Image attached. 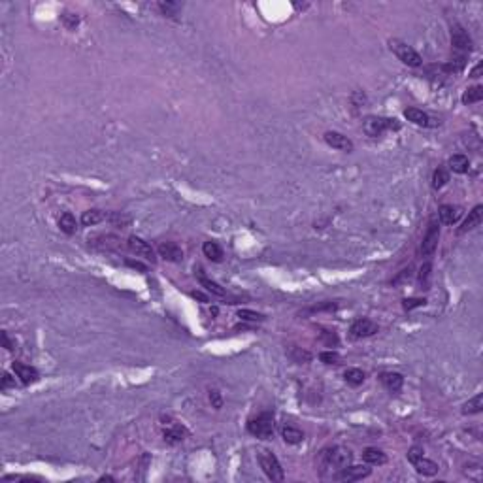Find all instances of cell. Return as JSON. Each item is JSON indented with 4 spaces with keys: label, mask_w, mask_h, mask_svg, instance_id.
Returning <instances> with one entry per match:
<instances>
[{
    "label": "cell",
    "mask_w": 483,
    "mask_h": 483,
    "mask_svg": "<svg viewBox=\"0 0 483 483\" xmlns=\"http://www.w3.org/2000/svg\"><path fill=\"white\" fill-rule=\"evenodd\" d=\"M202 251H204V255H206L210 261H214V262H219L223 259L221 246H219V244H215V242H204Z\"/></svg>",
    "instance_id": "obj_24"
},
{
    "label": "cell",
    "mask_w": 483,
    "mask_h": 483,
    "mask_svg": "<svg viewBox=\"0 0 483 483\" xmlns=\"http://www.w3.org/2000/svg\"><path fill=\"white\" fill-rule=\"evenodd\" d=\"M427 304V300L425 298H406L404 300V310H414V308H419V306H425Z\"/></svg>",
    "instance_id": "obj_37"
},
{
    "label": "cell",
    "mask_w": 483,
    "mask_h": 483,
    "mask_svg": "<svg viewBox=\"0 0 483 483\" xmlns=\"http://www.w3.org/2000/svg\"><path fill=\"white\" fill-rule=\"evenodd\" d=\"M483 98V87L481 85H474V87H470V89H466L463 93V104H476L479 102Z\"/></svg>",
    "instance_id": "obj_27"
},
{
    "label": "cell",
    "mask_w": 483,
    "mask_h": 483,
    "mask_svg": "<svg viewBox=\"0 0 483 483\" xmlns=\"http://www.w3.org/2000/svg\"><path fill=\"white\" fill-rule=\"evenodd\" d=\"M438 215H440V221H442L444 225H453V223H457L459 217H461V208L451 206V204H444V206H440V210H438Z\"/></svg>",
    "instance_id": "obj_17"
},
{
    "label": "cell",
    "mask_w": 483,
    "mask_h": 483,
    "mask_svg": "<svg viewBox=\"0 0 483 483\" xmlns=\"http://www.w3.org/2000/svg\"><path fill=\"white\" fill-rule=\"evenodd\" d=\"M323 340L327 342V345H329V347H334V345H338V336H336L334 332H331V331L323 332Z\"/></svg>",
    "instance_id": "obj_41"
},
{
    "label": "cell",
    "mask_w": 483,
    "mask_h": 483,
    "mask_svg": "<svg viewBox=\"0 0 483 483\" xmlns=\"http://www.w3.org/2000/svg\"><path fill=\"white\" fill-rule=\"evenodd\" d=\"M129 248H131V251H134L138 257H144L145 261L155 262V251H153V248L147 244V242L138 238V236H131V238H129Z\"/></svg>",
    "instance_id": "obj_12"
},
{
    "label": "cell",
    "mask_w": 483,
    "mask_h": 483,
    "mask_svg": "<svg viewBox=\"0 0 483 483\" xmlns=\"http://www.w3.org/2000/svg\"><path fill=\"white\" fill-rule=\"evenodd\" d=\"M381 383L385 385V389H389L391 393H396V391H400L402 385H404V378H402V374L398 372H383L380 376Z\"/></svg>",
    "instance_id": "obj_16"
},
{
    "label": "cell",
    "mask_w": 483,
    "mask_h": 483,
    "mask_svg": "<svg viewBox=\"0 0 483 483\" xmlns=\"http://www.w3.org/2000/svg\"><path fill=\"white\" fill-rule=\"evenodd\" d=\"M481 219H483V206H476L468 214V217L464 219L463 227L459 228V234H464V232L474 230L476 227H479V225H481Z\"/></svg>",
    "instance_id": "obj_15"
},
{
    "label": "cell",
    "mask_w": 483,
    "mask_h": 483,
    "mask_svg": "<svg viewBox=\"0 0 483 483\" xmlns=\"http://www.w3.org/2000/svg\"><path fill=\"white\" fill-rule=\"evenodd\" d=\"M389 48H391V51H393L394 55L398 57L404 64H408V66H414V68H417V66H421L423 64V59L421 55L415 51L412 46H408L406 42L402 40H396V38H393V40H389Z\"/></svg>",
    "instance_id": "obj_5"
},
{
    "label": "cell",
    "mask_w": 483,
    "mask_h": 483,
    "mask_svg": "<svg viewBox=\"0 0 483 483\" xmlns=\"http://www.w3.org/2000/svg\"><path fill=\"white\" fill-rule=\"evenodd\" d=\"M287 355L291 357V360H295L298 365H304V363H310L311 360V353L302 349V347H298V345H291Z\"/></svg>",
    "instance_id": "obj_25"
},
{
    "label": "cell",
    "mask_w": 483,
    "mask_h": 483,
    "mask_svg": "<svg viewBox=\"0 0 483 483\" xmlns=\"http://www.w3.org/2000/svg\"><path fill=\"white\" fill-rule=\"evenodd\" d=\"M376 332H378V325L374 323V321H370V319H365V317L353 321V325L349 327V334H351V338H368V336H372V334H376Z\"/></svg>",
    "instance_id": "obj_8"
},
{
    "label": "cell",
    "mask_w": 483,
    "mask_h": 483,
    "mask_svg": "<svg viewBox=\"0 0 483 483\" xmlns=\"http://www.w3.org/2000/svg\"><path fill=\"white\" fill-rule=\"evenodd\" d=\"M344 380L351 387H359L363 385V381H365V372L359 370V368H349V370H345Z\"/></svg>",
    "instance_id": "obj_29"
},
{
    "label": "cell",
    "mask_w": 483,
    "mask_h": 483,
    "mask_svg": "<svg viewBox=\"0 0 483 483\" xmlns=\"http://www.w3.org/2000/svg\"><path fill=\"white\" fill-rule=\"evenodd\" d=\"M10 387H15V378H12L8 372H4V376H2V389H10Z\"/></svg>",
    "instance_id": "obj_43"
},
{
    "label": "cell",
    "mask_w": 483,
    "mask_h": 483,
    "mask_svg": "<svg viewBox=\"0 0 483 483\" xmlns=\"http://www.w3.org/2000/svg\"><path fill=\"white\" fill-rule=\"evenodd\" d=\"M363 461L366 464H372V466H381L387 463V455L378 448H366L363 451Z\"/></svg>",
    "instance_id": "obj_18"
},
{
    "label": "cell",
    "mask_w": 483,
    "mask_h": 483,
    "mask_svg": "<svg viewBox=\"0 0 483 483\" xmlns=\"http://www.w3.org/2000/svg\"><path fill=\"white\" fill-rule=\"evenodd\" d=\"M449 181V174H448V170L446 168H436L434 170V176H432V187L434 189H442L446 183Z\"/></svg>",
    "instance_id": "obj_31"
},
{
    "label": "cell",
    "mask_w": 483,
    "mask_h": 483,
    "mask_svg": "<svg viewBox=\"0 0 483 483\" xmlns=\"http://www.w3.org/2000/svg\"><path fill=\"white\" fill-rule=\"evenodd\" d=\"M423 455H425V451H423V448H419V446H414V448L408 449V461H410V463L417 461V459Z\"/></svg>",
    "instance_id": "obj_38"
},
{
    "label": "cell",
    "mask_w": 483,
    "mask_h": 483,
    "mask_svg": "<svg viewBox=\"0 0 483 483\" xmlns=\"http://www.w3.org/2000/svg\"><path fill=\"white\" fill-rule=\"evenodd\" d=\"M449 168H451L455 174H466L470 168L468 157H466V155H461V153L453 155V157L449 159Z\"/></svg>",
    "instance_id": "obj_22"
},
{
    "label": "cell",
    "mask_w": 483,
    "mask_h": 483,
    "mask_svg": "<svg viewBox=\"0 0 483 483\" xmlns=\"http://www.w3.org/2000/svg\"><path fill=\"white\" fill-rule=\"evenodd\" d=\"M319 359L323 360L325 365H340V355L336 351H323L319 355Z\"/></svg>",
    "instance_id": "obj_35"
},
{
    "label": "cell",
    "mask_w": 483,
    "mask_h": 483,
    "mask_svg": "<svg viewBox=\"0 0 483 483\" xmlns=\"http://www.w3.org/2000/svg\"><path fill=\"white\" fill-rule=\"evenodd\" d=\"M193 297H194V298H200L202 302H208V298L204 297V295H200V293H193Z\"/></svg>",
    "instance_id": "obj_48"
},
{
    "label": "cell",
    "mask_w": 483,
    "mask_h": 483,
    "mask_svg": "<svg viewBox=\"0 0 483 483\" xmlns=\"http://www.w3.org/2000/svg\"><path fill=\"white\" fill-rule=\"evenodd\" d=\"M325 142L331 145V147H334V149H338V151H353V142L347 136H344V134H340V132H334V131H329L325 132Z\"/></svg>",
    "instance_id": "obj_11"
},
{
    "label": "cell",
    "mask_w": 483,
    "mask_h": 483,
    "mask_svg": "<svg viewBox=\"0 0 483 483\" xmlns=\"http://www.w3.org/2000/svg\"><path fill=\"white\" fill-rule=\"evenodd\" d=\"M338 308V304L336 302H323V304H317V306H313L310 311H325V310H336Z\"/></svg>",
    "instance_id": "obj_42"
},
{
    "label": "cell",
    "mask_w": 483,
    "mask_h": 483,
    "mask_svg": "<svg viewBox=\"0 0 483 483\" xmlns=\"http://www.w3.org/2000/svg\"><path fill=\"white\" fill-rule=\"evenodd\" d=\"M108 221H110L113 227L123 228V227H129V225H131L132 217H131V215H127V214H119V212H115V214L108 215Z\"/></svg>",
    "instance_id": "obj_32"
},
{
    "label": "cell",
    "mask_w": 483,
    "mask_h": 483,
    "mask_svg": "<svg viewBox=\"0 0 483 483\" xmlns=\"http://www.w3.org/2000/svg\"><path fill=\"white\" fill-rule=\"evenodd\" d=\"M404 117H406L408 121H412L414 125L427 127V129H430V127H438V125H440L438 119L430 117L427 111L417 110V108H406V110H404Z\"/></svg>",
    "instance_id": "obj_9"
},
{
    "label": "cell",
    "mask_w": 483,
    "mask_h": 483,
    "mask_svg": "<svg viewBox=\"0 0 483 483\" xmlns=\"http://www.w3.org/2000/svg\"><path fill=\"white\" fill-rule=\"evenodd\" d=\"M59 227H61V230L64 234H74L77 228L76 217L72 214H62L61 219H59Z\"/></svg>",
    "instance_id": "obj_28"
},
{
    "label": "cell",
    "mask_w": 483,
    "mask_h": 483,
    "mask_svg": "<svg viewBox=\"0 0 483 483\" xmlns=\"http://www.w3.org/2000/svg\"><path fill=\"white\" fill-rule=\"evenodd\" d=\"M210 402H212V406H214L215 410H219V408L223 406L221 393H219V391H215V389H212V391H210Z\"/></svg>",
    "instance_id": "obj_39"
},
{
    "label": "cell",
    "mask_w": 483,
    "mask_h": 483,
    "mask_svg": "<svg viewBox=\"0 0 483 483\" xmlns=\"http://www.w3.org/2000/svg\"><path fill=\"white\" fill-rule=\"evenodd\" d=\"M248 430L249 434H253L259 440H270L274 434V417H272V414L264 412V414H259L257 417L249 419Z\"/></svg>",
    "instance_id": "obj_3"
},
{
    "label": "cell",
    "mask_w": 483,
    "mask_h": 483,
    "mask_svg": "<svg viewBox=\"0 0 483 483\" xmlns=\"http://www.w3.org/2000/svg\"><path fill=\"white\" fill-rule=\"evenodd\" d=\"M430 262H425L421 266V272H419V281H421V285H427L428 283V277H430Z\"/></svg>",
    "instance_id": "obj_40"
},
{
    "label": "cell",
    "mask_w": 483,
    "mask_h": 483,
    "mask_svg": "<svg viewBox=\"0 0 483 483\" xmlns=\"http://www.w3.org/2000/svg\"><path fill=\"white\" fill-rule=\"evenodd\" d=\"M238 317L244 319V321H251V323H261V321H264V315H262V313H257V311H251V310H240L238 311Z\"/></svg>",
    "instance_id": "obj_33"
},
{
    "label": "cell",
    "mask_w": 483,
    "mask_h": 483,
    "mask_svg": "<svg viewBox=\"0 0 483 483\" xmlns=\"http://www.w3.org/2000/svg\"><path fill=\"white\" fill-rule=\"evenodd\" d=\"M451 44L453 48L459 49V51H470L472 49V38L466 32V28L461 27L459 23H453L451 25Z\"/></svg>",
    "instance_id": "obj_7"
},
{
    "label": "cell",
    "mask_w": 483,
    "mask_h": 483,
    "mask_svg": "<svg viewBox=\"0 0 483 483\" xmlns=\"http://www.w3.org/2000/svg\"><path fill=\"white\" fill-rule=\"evenodd\" d=\"M483 412V394H476L463 406V414H481Z\"/></svg>",
    "instance_id": "obj_30"
},
{
    "label": "cell",
    "mask_w": 483,
    "mask_h": 483,
    "mask_svg": "<svg viewBox=\"0 0 483 483\" xmlns=\"http://www.w3.org/2000/svg\"><path fill=\"white\" fill-rule=\"evenodd\" d=\"M414 468L419 472V474H423V476H434L436 472H438V464L434 463V461H428V459H425V455L419 457L417 461H414Z\"/></svg>",
    "instance_id": "obj_21"
},
{
    "label": "cell",
    "mask_w": 483,
    "mask_h": 483,
    "mask_svg": "<svg viewBox=\"0 0 483 483\" xmlns=\"http://www.w3.org/2000/svg\"><path fill=\"white\" fill-rule=\"evenodd\" d=\"M159 255L163 257L165 261H170V262L183 261V251H181L180 246L174 244V242H163V244H159Z\"/></svg>",
    "instance_id": "obj_13"
},
{
    "label": "cell",
    "mask_w": 483,
    "mask_h": 483,
    "mask_svg": "<svg viewBox=\"0 0 483 483\" xmlns=\"http://www.w3.org/2000/svg\"><path fill=\"white\" fill-rule=\"evenodd\" d=\"M106 219V214L100 212V210H87L83 212L82 215V225L83 227H93V225H98Z\"/></svg>",
    "instance_id": "obj_23"
},
{
    "label": "cell",
    "mask_w": 483,
    "mask_h": 483,
    "mask_svg": "<svg viewBox=\"0 0 483 483\" xmlns=\"http://www.w3.org/2000/svg\"><path fill=\"white\" fill-rule=\"evenodd\" d=\"M370 472L372 470L366 468V466H345V468H342L334 476V479H340V481H359V479H365V477L370 476Z\"/></svg>",
    "instance_id": "obj_10"
},
{
    "label": "cell",
    "mask_w": 483,
    "mask_h": 483,
    "mask_svg": "<svg viewBox=\"0 0 483 483\" xmlns=\"http://www.w3.org/2000/svg\"><path fill=\"white\" fill-rule=\"evenodd\" d=\"M257 461H259L262 472L266 474L268 479H272V481H283V479H285V472H283L281 464H279V461H277V457L274 455L272 451H268V449H261V451L257 453Z\"/></svg>",
    "instance_id": "obj_2"
},
{
    "label": "cell",
    "mask_w": 483,
    "mask_h": 483,
    "mask_svg": "<svg viewBox=\"0 0 483 483\" xmlns=\"http://www.w3.org/2000/svg\"><path fill=\"white\" fill-rule=\"evenodd\" d=\"M2 344H4V347H6L8 351H12V349H14V345H12V342H10V338H8L6 332H2Z\"/></svg>",
    "instance_id": "obj_46"
},
{
    "label": "cell",
    "mask_w": 483,
    "mask_h": 483,
    "mask_svg": "<svg viewBox=\"0 0 483 483\" xmlns=\"http://www.w3.org/2000/svg\"><path fill=\"white\" fill-rule=\"evenodd\" d=\"M410 276H412V268L402 270V272H400V276H398V277H394V279H393V285H398V283L404 281V279H410Z\"/></svg>",
    "instance_id": "obj_44"
},
{
    "label": "cell",
    "mask_w": 483,
    "mask_h": 483,
    "mask_svg": "<svg viewBox=\"0 0 483 483\" xmlns=\"http://www.w3.org/2000/svg\"><path fill=\"white\" fill-rule=\"evenodd\" d=\"M481 70H483V64H481V62H477L476 66H474V70L470 72V77H474V79H476V77H479V76H481Z\"/></svg>",
    "instance_id": "obj_45"
},
{
    "label": "cell",
    "mask_w": 483,
    "mask_h": 483,
    "mask_svg": "<svg viewBox=\"0 0 483 483\" xmlns=\"http://www.w3.org/2000/svg\"><path fill=\"white\" fill-rule=\"evenodd\" d=\"M198 281H200V285L208 291V293H212V295H215V297H225V295H227V291L223 289L221 285H217L215 281L208 279L204 274H198Z\"/></svg>",
    "instance_id": "obj_26"
},
{
    "label": "cell",
    "mask_w": 483,
    "mask_h": 483,
    "mask_svg": "<svg viewBox=\"0 0 483 483\" xmlns=\"http://www.w3.org/2000/svg\"><path fill=\"white\" fill-rule=\"evenodd\" d=\"M438 240H440V227H438V221L436 217H430L427 227V234L423 238L421 244V253L425 257H430L434 253V249L438 248Z\"/></svg>",
    "instance_id": "obj_6"
},
{
    "label": "cell",
    "mask_w": 483,
    "mask_h": 483,
    "mask_svg": "<svg viewBox=\"0 0 483 483\" xmlns=\"http://www.w3.org/2000/svg\"><path fill=\"white\" fill-rule=\"evenodd\" d=\"M159 10L168 17H176L178 15V10H180V4L178 2H159Z\"/></svg>",
    "instance_id": "obj_34"
},
{
    "label": "cell",
    "mask_w": 483,
    "mask_h": 483,
    "mask_svg": "<svg viewBox=\"0 0 483 483\" xmlns=\"http://www.w3.org/2000/svg\"><path fill=\"white\" fill-rule=\"evenodd\" d=\"M14 372L21 380V383H25V385H30V383L38 381V378H40V374H38L36 368H32V366H28V365H23V363H17V360L14 363Z\"/></svg>",
    "instance_id": "obj_14"
},
{
    "label": "cell",
    "mask_w": 483,
    "mask_h": 483,
    "mask_svg": "<svg viewBox=\"0 0 483 483\" xmlns=\"http://www.w3.org/2000/svg\"><path fill=\"white\" fill-rule=\"evenodd\" d=\"M125 262H127L129 266H132V268H138V270H142V272H145V266L144 264H140L138 261H131V259H127Z\"/></svg>",
    "instance_id": "obj_47"
},
{
    "label": "cell",
    "mask_w": 483,
    "mask_h": 483,
    "mask_svg": "<svg viewBox=\"0 0 483 483\" xmlns=\"http://www.w3.org/2000/svg\"><path fill=\"white\" fill-rule=\"evenodd\" d=\"M400 129V123L396 119L391 117H376V115H370V117L365 119L363 123V131L368 134V136H381L385 131H398Z\"/></svg>",
    "instance_id": "obj_4"
},
{
    "label": "cell",
    "mask_w": 483,
    "mask_h": 483,
    "mask_svg": "<svg viewBox=\"0 0 483 483\" xmlns=\"http://www.w3.org/2000/svg\"><path fill=\"white\" fill-rule=\"evenodd\" d=\"M165 442L170 444V446H176V444H180L185 440L187 436V430L185 427H181V425H172V427H168L165 430Z\"/></svg>",
    "instance_id": "obj_19"
},
{
    "label": "cell",
    "mask_w": 483,
    "mask_h": 483,
    "mask_svg": "<svg viewBox=\"0 0 483 483\" xmlns=\"http://www.w3.org/2000/svg\"><path fill=\"white\" fill-rule=\"evenodd\" d=\"M351 451L342 446H334V448H327L321 453V470H331V472H340L342 468L351 464Z\"/></svg>",
    "instance_id": "obj_1"
},
{
    "label": "cell",
    "mask_w": 483,
    "mask_h": 483,
    "mask_svg": "<svg viewBox=\"0 0 483 483\" xmlns=\"http://www.w3.org/2000/svg\"><path fill=\"white\" fill-rule=\"evenodd\" d=\"M61 19L66 28H76L77 23H79V17H77L76 14H68V12H64V14L61 15Z\"/></svg>",
    "instance_id": "obj_36"
},
{
    "label": "cell",
    "mask_w": 483,
    "mask_h": 483,
    "mask_svg": "<svg viewBox=\"0 0 483 483\" xmlns=\"http://www.w3.org/2000/svg\"><path fill=\"white\" fill-rule=\"evenodd\" d=\"M281 438L291 446H297L304 440V432L297 427H291V425H283L281 427Z\"/></svg>",
    "instance_id": "obj_20"
}]
</instances>
